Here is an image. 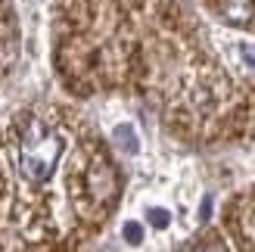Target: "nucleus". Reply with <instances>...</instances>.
<instances>
[{"label":"nucleus","mask_w":255,"mask_h":252,"mask_svg":"<svg viewBox=\"0 0 255 252\" xmlns=\"http://www.w3.org/2000/svg\"><path fill=\"white\" fill-rule=\"evenodd\" d=\"M112 137H116V143L125 149V153H137V134H134V128L131 125H119L116 131H112Z\"/></svg>","instance_id":"obj_4"},{"label":"nucleus","mask_w":255,"mask_h":252,"mask_svg":"<svg viewBox=\"0 0 255 252\" xmlns=\"http://www.w3.org/2000/svg\"><path fill=\"white\" fill-rule=\"evenodd\" d=\"M66 149L62 134L41 119H28L19 131V171L28 184H44L56 171V162Z\"/></svg>","instance_id":"obj_1"},{"label":"nucleus","mask_w":255,"mask_h":252,"mask_svg":"<svg viewBox=\"0 0 255 252\" xmlns=\"http://www.w3.org/2000/svg\"><path fill=\"white\" fill-rule=\"evenodd\" d=\"M87 187H91L97 203H106V199H112V193H116V171H112L106 162H94L91 171H87Z\"/></svg>","instance_id":"obj_2"},{"label":"nucleus","mask_w":255,"mask_h":252,"mask_svg":"<svg viewBox=\"0 0 255 252\" xmlns=\"http://www.w3.org/2000/svg\"><path fill=\"white\" fill-rule=\"evenodd\" d=\"M240 53H243V59L255 69V47H252V44H243V47H240Z\"/></svg>","instance_id":"obj_8"},{"label":"nucleus","mask_w":255,"mask_h":252,"mask_svg":"<svg viewBox=\"0 0 255 252\" xmlns=\"http://www.w3.org/2000/svg\"><path fill=\"white\" fill-rule=\"evenodd\" d=\"M196 252H227V249H224V243L218 240V237H209V240H202L196 246Z\"/></svg>","instance_id":"obj_7"},{"label":"nucleus","mask_w":255,"mask_h":252,"mask_svg":"<svg viewBox=\"0 0 255 252\" xmlns=\"http://www.w3.org/2000/svg\"><path fill=\"white\" fill-rule=\"evenodd\" d=\"M146 218H149L152 228H168V221H171V215H168L165 209H149V212H146Z\"/></svg>","instance_id":"obj_5"},{"label":"nucleus","mask_w":255,"mask_h":252,"mask_svg":"<svg viewBox=\"0 0 255 252\" xmlns=\"http://www.w3.org/2000/svg\"><path fill=\"white\" fill-rule=\"evenodd\" d=\"M125 240L131 243V246H137L140 240H143V228H140L137 221H128V224H125Z\"/></svg>","instance_id":"obj_6"},{"label":"nucleus","mask_w":255,"mask_h":252,"mask_svg":"<svg viewBox=\"0 0 255 252\" xmlns=\"http://www.w3.org/2000/svg\"><path fill=\"white\" fill-rule=\"evenodd\" d=\"M255 16V0H224V19L231 25H246Z\"/></svg>","instance_id":"obj_3"}]
</instances>
